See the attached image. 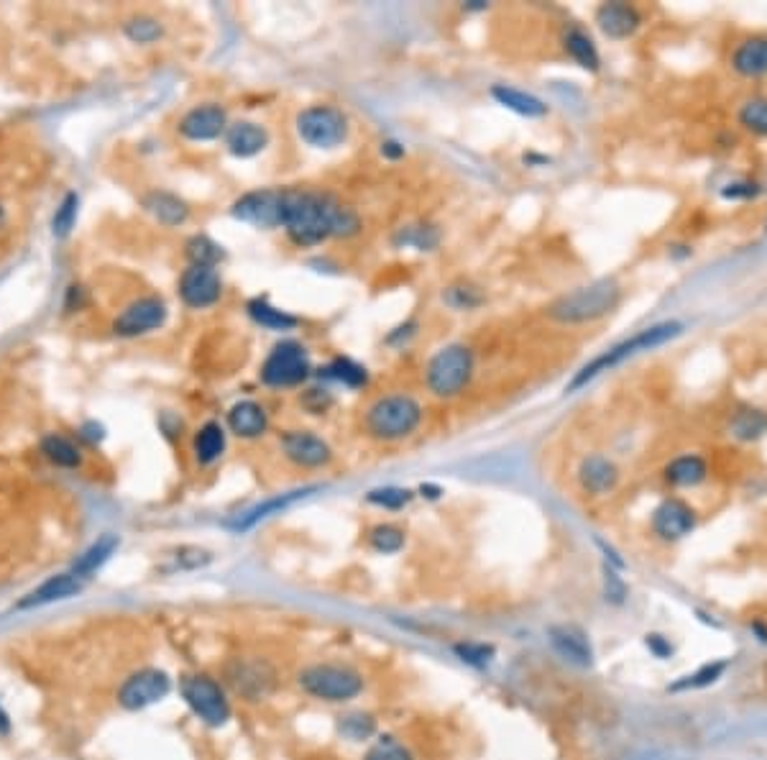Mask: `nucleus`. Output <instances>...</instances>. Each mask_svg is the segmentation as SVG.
Segmentation results:
<instances>
[{
    "instance_id": "30",
    "label": "nucleus",
    "mask_w": 767,
    "mask_h": 760,
    "mask_svg": "<svg viewBox=\"0 0 767 760\" xmlns=\"http://www.w3.org/2000/svg\"><path fill=\"white\" fill-rule=\"evenodd\" d=\"M41 453H44L54 466H59V469H77V466L82 464L80 448L72 441H67L64 436H57V433L41 441Z\"/></svg>"
},
{
    "instance_id": "20",
    "label": "nucleus",
    "mask_w": 767,
    "mask_h": 760,
    "mask_svg": "<svg viewBox=\"0 0 767 760\" xmlns=\"http://www.w3.org/2000/svg\"><path fill=\"white\" fill-rule=\"evenodd\" d=\"M617 479H619L617 466L606 459V456H599V453H594V456H589V459H583L581 469H578V482H581V487L589 494L612 492Z\"/></svg>"
},
{
    "instance_id": "8",
    "label": "nucleus",
    "mask_w": 767,
    "mask_h": 760,
    "mask_svg": "<svg viewBox=\"0 0 767 760\" xmlns=\"http://www.w3.org/2000/svg\"><path fill=\"white\" fill-rule=\"evenodd\" d=\"M310 372V361H307L305 349L295 341H284L274 346L269 359L261 366V379L269 387H292L300 384Z\"/></svg>"
},
{
    "instance_id": "44",
    "label": "nucleus",
    "mask_w": 767,
    "mask_h": 760,
    "mask_svg": "<svg viewBox=\"0 0 767 760\" xmlns=\"http://www.w3.org/2000/svg\"><path fill=\"white\" fill-rule=\"evenodd\" d=\"M341 730L346 732L348 737H353V740H364V737H369L371 730H374V722H371L369 717L353 714V717H348V720L343 722Z\"/></svg>"
},
{
    "instance_id": "5",
    "label": "nucleus",
    "mask_w": 767,
    "mask_h": 760,
    "mask_svg": "<svg viewBox=\"0 0 767 760\" xmlns=\"http://www.w3.org/2000/svg\"><path fill=\"white\" fill-rule=\"evenodd\" d=\"M473 374V354L466 346H448L427 364V387L438 397H456Z\"/></svg>"
},
{
    "instance_id": "10",
    "label": "nucleus",
    "mask_w": 767,
    "mask_h": 760,
    "mask_svg": "<svg viewBox=\"0 0 767 760\" xmlns=\"http://www.w3.org/2000/svg\"><path fill=\"white\" fill-rule=\"evenodd\" d=\"M169 689H172V681H169L167 673L156 671V668H146V671L133 673L131 679L121 686L118 702L126 709H144L167 697Z\"/></svg>"
},
{
    "instance_id": "12",
    "label": "nucleus",
    "mask_w": 767,
    "mask_h": 760,
    "mask_svg": "<svg viewBox=\"0 0 767 760\" xmlns=\"http://www.w3.org/2000/svg\"><path fill=\"white\" fill-rule=\"evenodd\" d=\"M233 215H236L238 221H246L259 228L282 226V192H248V195H243V198L233 205Z\"/></svg>"
},
{
    "instance_id": "19",
    "label": "nucleus",
    "mask_w": 767,
    "mask_h": 760,
    "mask_svg": "<svg viewBox=\"0 0 767 760\" xmlns=\"http://www.w3.org/2000/svg\"><path fill=\"white\" fill-rule=\"evenodd\" d=\"M732 70L742 77H765L767 75V36H750L742 39L732 52Z\"/></svg>"
},
{
    "instance_id": "4",
    "label": "nucleus",
    "mask_w": 767,
    "mask_h": 760,
    "mask_svg": "<svg viewBox=\"0 0 767 760\" xmlns=\"http://www.w3.org/2000/svg\"><path fill=\"white\" fill-rule=\"evenodd\" d=\"M422 407L410 395H387L366 412V428L381 441H399L420 425Z\"/></svg>"
},
{
    "instance_id": "39",
    "label": "nucleus",
    "mask_w": 767,
    "mask_h": 760,
    "mask_svg": "<svg viewBox=\"0 0 767 760\" xmlns=\"http://www.w3.org/2000/svg\"><path fill=\"white\" fill-rule=\"evenodd\" d=\"M371 543H374L376 551L394 553L402 548L404 533L399 528H394V525H379V528L371 530Z\"/></svg>"
},
{
    "instance_id": "6",
    "label": "nucleus",
    "mask_w": 767,
    "mask_h": 760,
    "mask_svg": "<svg viewBox=\"0 0 767 760\" xmlns=\"http://www.w3.org/2000/svg\"><path fill=\"white\" fill-rule=\"evenodd\" d=\"M300 686L318 699L346 702L361 691L364 681L356 671L343 666H310L300 673Z\"/></svg>"
},
{
    "instance_id": "16",
    "label": "nucleus",
    "mask_w": 767,
    "mask_h": 760,
    "mask_svg": "<svg viewBox=\"0 0 767 760\" xmlns=\"http://www.w3.org/2000/svg\"><path fill=\"white\" fill-rule=\"evenodd\" d=\"M228 128V118L220 105H200L192 108L182 121H179V134L190 141H213Z\"/></svg>"
},
{
    "instance_id": "37",
    "label": "nucleus",
    "mask_w": 767,
    "mask_h": 760,
    "mask_svg": "<svg viewBox=\"0 0 767 760\" xmlns=\"http://www.w3.org/2000/svg\"><path fill=\"white\" fill-rule=\"evenodd\" d=\"M187 256L192 259V267H215L223 251H220L218 244H213L210 238L205 236H195L187 244Z\"/></svg>"
},
{
    "instance_id": "38",
    "label": "nucleus",
    "mask_w": 767,
    "mask_h": 760,
    "mask_svg": "<svg viewBox=\"0 0 767 760\" xmlns=\"http://www.w3.org/2000/svg\"><path fill=\"white\" fill-rule=\"evenodd\" d=\"M126 36L131 41H136V44H149V41H156L162 36V26H159V21H154V18H131L126 24Z\"/></svg>"
},
{
    "instance_id": "7",
    "label": "nucleus",
    "mask_w": 767,
    "mask_h": 760,
    "mask_svg": "<svg viewBox=\"0 0 767 760\" xmlns=\"http://www.w3.org/2000/svg\"><path fill=\"white\" fill-rule=\"evenodd\" d=\"M297 131L302 141L315 149H333L346 141L348 121L341 111H335L330 105H315L297 116Z\"/></svg>"
},
{
    "instance_id": "24",
    "label": "nucleus",
    "mask_w": 767,
    "mask_h": 760,
    "mask_svg": "<svg viewBox=\"0 0 767 760\" xmlns=\"http://www.w3.org/2000/svg\"><path fill=\"white\" fill-rule=\"evenodd\" d=\"M550 640H553L560 656L568 658L571 663H578V666H589L591 663L589 640L583 638L578 630H573V627H553L550 630Z\"/></svg>"
},
{
    "instance_id": "1",
    "label": "nucleus",
    "mask_w": 767,
    "mask_h": 760,
    "mask_svg": "<svg viewBox=\"0 0 767 760\" xmlns=\"http://www.w3.org/2000/svg\"><path fill=\"white\" fill-rule=\"evenodd\" d=\"M282 226L295 244L315 246L328 236H353L358 231V218L330 195L284 190Z\"/></svg>"
},
{
    "instance_id": "17",
    "label": "nucleus",
    "mask_w": 767,
    "mask_h": 760,
    "mask_svg": "<svg viewBox=\"0 0 767 760\" xmlns=\"http://www.w3.org/2000/svg\"><path fill=\"white\" fill-rule=\"evenodd\" d=\"M82 586H85V581L77 574H57L44 581L41 586H36L34 592L26 594L16 607L18 610H31V607H44V604L62 602V599H70L75 597V594H80Z\"/></svg>"
},
{
    "instance_id": "18",
    "label": "nucleus",
    "mask_w": 767,
    "mask_h": 760,
    "mask_svg": "<svg viewBox=\"0 0 767 760\" xmlns=\"http://www.w3.org/2000/svg\"><path fill=\"white\" fill-rule=\"evenodd\" d=\"M596 24L609 39H627L640 29L642 18L629 3H604L596 11Z\"/></svg>"
},
{
    "instance_id": "3",
    "label": "nucleus",
    "mask_w": 767,
    "mask_h": 760,
    "mask_svg": "<svg viewBox=\"0 0 767 760\" xmlns=\"http://www.w3.org/2000/svg\"><path fill=\"white\" fill-rule=\"evenodd\" d=\"M622 300V290L614 279H601L589 287H581L576 292L560 297L558 302L550 305V318L558 323H589V320L604 318L606 313H612Z\"/></svg>"
},
{
    "instance_id": "23",
    "label": "nucleus",
    "mask_w": 767,
    "mask_h": 760,
    "mask_svg": "<svg viewBox=\"0 0 767 760\" xmlns=\"http://www.w3.org/2000/svg\"><path fill=\"white\" fill-rule=\"evenodd\" d=\"M225 144H228L231 154H236V157H254V154H259L269 144V136H266V131L259 123L241 121L228 128Z\"/></svg>"
},
{
    "instance_id": "47",
    "label": "nucleus",
    "mask_w": 767,
    "mask_h": 760,
    "mask_svg": "<svg viewBox=\"0 0 767 760\" xmlns=\"http://www.w3.org/2000/svg\"><path fill=\"white\" fill-rule=\"evenodd\" d=\"M647 645H650V648L655 650L658 656H668L670 653V645L663 643V638H660V635H650V638H647Z\"/></svg>"
},
{
    "instance_id": "28",
    "label": "nucleus",
    "mask_w": 767,
    "mask_h": 760,
    "mask_svg": "<svg viewBox=\"0 0 767 760\" xmlns=\"http://www.w3.org/2000/svg\"><path fill=\"white\" fill-rule=\"evenodd\" d=\"M729 430L737 441H757L767 433V412L755 410V407L737 410L729 420Z\"/></svg>"
},
{
    "instance_id": "40",
    "label": "nucleus",
    "mask_w": 767,
    "mask_h": 760,
    "mask_svg": "<svg viewBox=\"0 0 767 760\" xmlns=\"http://www.w3.org/2000/svg\"><path fill=\"white\" fill-rule=\"evenodd\" d=\"M412 499V494L407 492V489H397V487H387V489H374V492L369 494V502H374V505H381V507H392V510H397V507H404L407 502Z\"/></svg>"
},
{
    "instance_id": "27",
    "label": "nucleus",
    "mask_w": 767,
    "mask_h": 760,
    "mask_svg": "<svg viewBox=\"0 0 767 760\" xmlns=\"http://www.w3.org/2000/svg\"><path fill=\"white\" fill-rule=\"evenodd\" d=\"M272 679L274 673L266 663H238L236 671L231 673V681L236 684V689L248 694V697L264 694L266 686L272 684Z\"/></svg>"
},
{
    "instance_id": "42",
    "label": "nucleus",
    "mask_w": 767,
    "mask_h": 760,
    "mask_svg": "<svg viewBox=\"0 0 767 760\" xmlns=\"http://www.w3.org/2000/svg\"><path fill=\"white\" fill-rule=\"evenodd\" d=\"M721 673H724V663H714V666H704L701 671H696L693 676H686L683 684H678L675 689H704V686L714 684L719 679Z\"/></svg>"
},
{
    "instance_id": "31",
    "label": "nucleus",
    "mask_w": 767,
    "mask_h": 760,
    "mask_svg": "<svg viewBox=\"0 0 767 760\" xmlns=\"http://www.w3.org/2000/svg\"><path fill=\"white\" fill-rule=\"evenodd\" d=\"M225 448V433L218 423L202 425L195 438V453L200 464H213Z\"/></svg>"
},
{
    "instance_id": "35",
    "label": "nucleus",
    "mask_w": 767,
    "mask_h": 760,
    "mask_svg": "<svg viewBox=\"0 0 767 760\" xmlns=\"http://www.w3.org/2000/svg\"><path fill=\"white\" fill-rule=\"evenodd\" d=\"M305 494H307V489H302V492H289V494H284V497L269 499V502H264V505L254 507V510L248 512V515L243 517L241 523H238V530L254 528V525L259 523V520H264V517H269V515H272V512L284 510V507H289V505H292V502H295V499L305 497Z\"/></svg>"
},
{
    "instance_id": "36",
    "label": "nucleus",
    "mask_w": 767,
    "mask_h": 760,
    "mask_svg": "<svg viewBox=\"0 0 767 760\" xmlns=\"http://www.w3.org/2000/svg\"><path fill=\"white\" fill-rule=\"evenodd\" d=\"M77 208H80V198H77L75 192H67L62 203H59L57 213H54V218H52L54 236L64 238L67 233L72 231V226H75V221H77Z\"/></svg>"
},
{
    "instance_id": "49",
    "label": "nucleus",
    "mask_w": 767,
    "mask_h": 760,
    "mask_svg": "<svg viewBox=\"0 0 767 760\" xmlns=\"http://www.w3.org/2000/svg\"><path fill=\"white\" fill-rule=\"evenodd\" d=\"M6 218H8V215H6V208H3V205H0V228L6 226Z\"/></svg>"
},
{
    "instance_id": "11",
    "label": "nucleus",
    "mask_w": 767,
    "mask_h": 760,
    "mask_svg": "<svg viewBox=\"0 0 767 760\" xmlns=\"http://www.w3.org/2000/svg\"><path fill=\"white\" fill-rule=\"evenodd\" d=\"M167 320V305L159 297H141V300L131 302L126 310L116 318L113 331L118 336H144V333L162 328Z\"/></svg>"
},
{
    "instance_id": "26",
    "label": "nucleus",
    "mask_w": 767,
    "mask_h": 760,
    "mask_svg": "<svg viewBox=\"0 0 767 760\" xmlns=\"http://www.w3.org/2000/svg\"><path fill=\"white\" fill-rule=\"evenodd\" d=\"M491 95H494V98L499 100L504 108H509V111H514V113H520V116L540 118V116H545V113H548V105H545L543 100L535 98V95H530V93H522V90L507 88V85H496V88L491 90Z\"/></svg>"
},
{
    "instance_id": "46",
    "label": "nucleus",
    "mask_w": 767,
    "mask_h": 760,
    "mask_svg": "<svg viewBox=\"0 0 767 760\" xmlns=\"http://www.w3.org/2000/svg\"><path fill=\"white\" fill-rule=\"evenodd\" d=\"M760 187L752 185V182H734V185H727L724 190V198L729 200H739V198H755Z\"/></svg>"
},
{
    "instance_id": "33",
    "label": "nucleus",
    "mask_w": 767,
    "mask_h": 760,
    "mask_svg": "<svg viewBox=\"0 0 767 760\" xmlns=\"http://www.w3.org/2000/svg\"><path fill=\"white\" fill-rule=\"evenodd\" d=\"M248 313H251V318H254L256 323L266 325V328H274V331H287V328H295L297 325V320L292 318V315L272 308L266 300L251 302V305H248Z\"/></svg>"
},
{
    "instance_id": "32",
    "label": "nucleus",
    "mask_w": 767,
    "mask_h": 760,
    "mask_svg": "<svg viewBox=\"0 0 767 760\" xmlns=\"http://www.w3.org/2000/svg\"><path fill=\"white\" fill-rule=\"evenodd\" d=\"M566 49H568V54H571V57L576 59L578 64H581L583 70H589V72L599 70V64H601L599 52H596L594 41H591L589 36L583 34L581 29H571V31H568V34H566Z\"/></svg>"
},
{
    "instance_id": "43",
    "label": "nucleus",
    "mask_w": 767,
    "mask_h": 760,
    "mask_svg": "<svg viewBox=\"0 0 767 760\" xmlns=\"http://www.w3.org/2000/svg\"><path fill=\"white\" fill-rule=\"evenodd\" d=\"M328 374L335 379H341V382L353 384V387H356V384L366 382L364 369H361V366H356V364H351V361H346V359L335 361V364L328 369Z\"/></svg>"
},
{
    "instance_id": "2",
    "label": "nucleus",
    "mask_w": 767,
    "mask_h": 760,
    "mask_svg": "<svg viewBox=\"0 0 767 760\" xmlns=\"http://www.w3.org/2000/svg\"><path fill=\"white\" fill-rule=\"evenodd\" d=\"M683 331V325L678 323V320H665V323H658V325H650V328H645V331L635 333L632 338H627V341L617 343V346H612V349L606 351V354L596 356L594 361H589V364L583 366L581 372L576 374V379H573L571 384H568V389H578L583 387L586 382H591L594 377H599L601 372H609V369H614V366H619L622 361L632 359L635 354H640V351H650V349H658V346H663L665 341H670V338H675L678 333Z\"/></svg>"
},
{
    "instance_id": "15",
    "label": "nucleus",
    "mask_w": 767,
    "mask_h": 760,
    "mask_svg": "<svg viewBox=\"0 0 767 760\" xmlns=\"http://www.w3.org/2000/svg\"><path fill=\"white\" fill-rule=\"evenodd\" d=\"M282 448L289 461H295L297 466H307V469H318V466H325L333 459L328 443L323 438L312 436V433H305V430L287 433L282 438Z\"/></svg>"
},
{
    "instance_id": "14",
    "label": "nucleus",
    "mask_w": 767,
    "mask_h": 760,
    "mask_svg": "<svg viewBox=\"0 0 767 760\" xmlns=\"http://www.w3.org/2000/svg\"><path fill=\"white\" fill-rule=\"evenodd\" d=\"M223 282L213 267H190L179 279V295L190 308H210L220 300Z\"/></svg>"
},
{
    "instance_id": "21",
    "label": "nucleus",
    "mask_w": 767,
    "mask_h": 760,
    "mask_svg": "<svg viewBox=\"0 0 767 760\" xmlns=\"http://www.w3.org/2000/svg\"><path fill=\"white\" fill-rule=\"evenodd\" d=\"M706 476H709V464H706L704 456H698V453L675 456V459L665 466V482L678 489L698 487L701 482H706Z\"/></svg>"
},
{
    "instance_id": "45",
    "label": "nucleus",
    "mask_w": 767,
    "mask_h": 760,
    "mask_svg": "<svg viewBox=\"0 0 767 760\" xmlns=\"http://www.w3.org/2000/svg\"><path fill=\"white\" fill-rule=\"evenodd\" d=\"M456 653L463 658V661L468 663H486L489 661V656L494 653L491 648H486V645H456Z\"/></svg>"
},
{
    "instance_id": "29",
    "label": "nucleus",
    "mask_w": 767,
    "mask_h": 760,
    "mask_svg": "<svg viewBox=\"0 0 767 760\" xmlns=\"http://www.w3.org/2000/svg\"><path fill=\"white\" fill-rule=\"evenodd\" d=\"M116 548H118L116 535H103L98 543H93V546L87 548V551L77 558L72 574H77L80 579H87V576L95 574V571H98L100 566H103V563L116 553Z\"/></svg>"
},
{
    "instance_id": "13",
    "label": "nucleus",
    "mask_w": 767,
    "mask_h": 760,
    "mask_svg": "<svg viewBox=\"0 0 767 760\" xmlns=\"http://www.w3.org/2000/svg\"><path fill=\"white\" fill-rule=\"evenodd\" d=\"M698 515L688 502L673 497L665 499L658 510L652 512V530L655 535L663 540H681L686 535H691V530L696 528Z\"/></svg>"
},
{
    "instance_id": "48",
    "label": "nucleus",
    "mask_w": 767,
    "mask_h": 760,
    "mask_svg": "<svg viewBox=\"0 0 767 760\" xmlns=\"http://www.w3.org/2000/svg\"><path fill=\"white\" fill-rule=\"evenodd\" d=\"M8 730H11V720H8V714L0 707V737L8 735Z\"/></svg>"
},
{
    "instance_id": "34",
    "label": "nucleus",
    "mask_w": 767,
    "mask_h": 760,
    "mask_svg": "<svg viewBox=\"0 0 767 760\" xmlns=\"http://www.w3.org/2000/svg\"><path fill=\"white\" fill-rule=\"evenodd\" d=\"M739 126L755 136H767V98H752L739 108Z\"/></svg>"
},
{
    "instance_id": "41",
    "label": "nucleus",
    "mask_w": 767,
    "mask_h": 760,
    "mask_svg": "<svg viewBox=\"0 0 767 760\" xmlns=\"http://www.w3.org/2000/svg\"><path fill=\"white\" fill-rule=\"evenodd\" d=\"M366 760H412V755L404 750V745H399L397 740H381L374 748L369 750Z\"/></svg>"
},
{
    "instance_id": "9",
    "label": "nucleus",
    "mask_w": 767,
    "mask_h": 760,
    "mask_svg": "<svg viewBox=\"0 0 767 760\" xmlns=\"http://www.w3.org/2000/svg\"><path fill=\"white\" fill-rule=\"evenodd\" d=\"M182 697L190 704L192 712L208 725L220 727L231 717V707L225 702L223 689L208 676H190L182 681Z\"/></svg>"
},
{
    "instance_id": "25",
    "label": "nucleus",
    "mask_w": 767,
    "mask_h": 760,
    "mask_svg": "<svg viewBox=\"0 0 767 760\" xmlns=\"http://www.w3.org/2000/svg\"><path fill=\"white\" fill-rule=\"evenodd\" d=\"M146 210L154 215L156 221L164 223V226H179V223L187 221V205L177 198V195H169V192H151L144 198Z\"/></svg>"
},
{
    "instance_id": "22",
    "label": "nucleus",
    "mask_w": 767,
    "mask_h": 760,
    "mask_svg": "<svg viewBox=\"0 0 767 760\" xmlns=\"http://www.w3.org/2000/svg\"><path fill=\"white\" fill-rule=\"evenodd\" d=\"M266 425H269L266 410L261 405H256V402H238V405H233L231 412H228V428L241 438L264 436Z\"/></svg>"
}]
</instances>
